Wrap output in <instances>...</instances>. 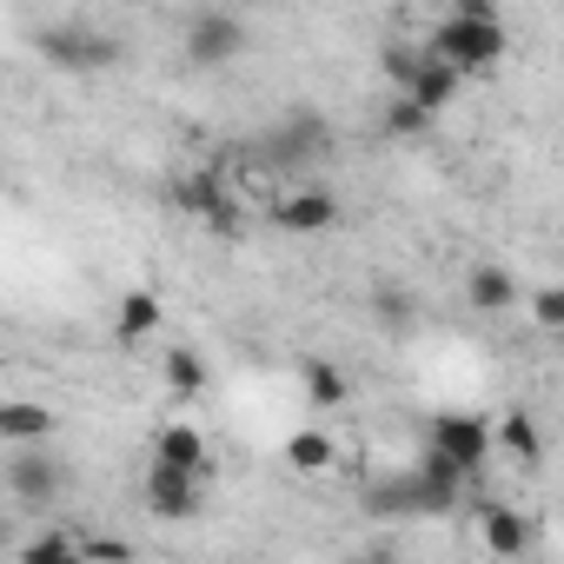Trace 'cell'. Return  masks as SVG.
<instances>
[{
  "label": "cell",
  "mask_w": 564,
  "mask_h": 564,
  "mask_svg": "<svg viewBox=\"0 0 564 564\" xmlns=\"http://www.w3.org/2000/svg\"><path fill=\"white\" fill-rule=\"evenodd\" d=\"M524 306H531V319L544 326V333H557L564 326V286H531V293H518Z\"/></svg>",
  "instance_id": "23"
},
{
  "label": "cell",
  "mask_w": 564,
  "mask_h": 564,
  "mask_svg": "<svg viewBox=\"0 0 564 564\" xmlns=\"http://www.w3.org/2000/svg\"><path fill=\"white\" fill-rule=\"evenodd\" d=\"M34 47H41V61H47L54 74H107V67H120V54H127L107 28H87V21H47V28L34 34Z\"/></svg>",
  "instance_id": "3"
},
{
  "label": "cell",
  "mask_w": 564,
  "mask_h": 564,
  "mask_svg": "<svg viewBox=\"0 0 564 564\" xmlns=\"http://www.w3.org/2000/svg\"><path fill=\"white\" fill-rule=\"evenodd\" d=\"M80 557H133L127 538H80Z\"/></svg>",
  "instance_id": "24"
},
{
  "label": "cell",
  "mask_w": 564,
  "mask_h": 564,
  "mask_svg": "<svg viewBox=\"0 0 564 564\" xmlns=\"http://www.w3.org/2000/svg\"><path fill=\"white\" fill-rule=\"evenodd\" d=\"M14 544H21V538H14V524L0 518V557H14Z\"/></svg>",
  "instance_id": "25"
},
{
  "label": "cell",
  "mask_w": 564,
  "mask_h": 564,
  "mask_svg": "<svg viewBox=\"0 0 564 564\" xmlns=\"http://www.w3.org/2000/svg\"><path fill=\"white\" fill-rule=\"evenodd\" d=\"M272 226L293 232V239L333 232V226H339V199H333L326 186H286V193H272Z\"/></svg>",
  "instance_id": "9"
},
{
  "label": "cell",
  "mask_w": 564,
  "mask_h": 564,
  "mask_svg": "<svg viewBox=\"0 0 564 564\" xmlns=\"http://www.w3.org/2000/svg\"><path fill=\"white\" fill-rule=\"evenodd\" d=\"M173 206L193 213V219H206L219 239L246 232V206H239V193L226 186L219 166H193V173H180V180H173Z\"/></svg>",
  "instance_id": "5"
},
{
  "label": "cell",
  "mask_w": 564,
  "mask_h": 564,
  "mask_svg": "<svg viewBox=\"0 0 564 564\" xmlns=\"http://www.w3.org/2000/svg\"><path fill=\"white\" fill-rule=\"evenodd\" d=\"M140 505H147L160 524H193V518L206 511V485H199V471H186V465L147 458V478H140Z\"/></svg>",
  "instance_id": "6"
},
{
  "label": "cell",
  "mask_w": 564,
  "mask_h": 564,
  "mask_svg": "<svg viewBox=\"0 0 564 564\" xmlns=\"http://www.w3.org/2000/svg\"><path fill=\"white\" fill-rule=\"evenodd\" d=\"M465 485H471V478H458L445 458L419 452L405 471L372 478V485L359 491V505H366L372 518H458V511H465Z\"/></svg>",
  "instance_id": "1"
},
{
  "label": "cell",
  "mask_w": 564,
  "mask_h": 564,
  "mask_svg": "<svg viewBox=\"0 0 564 564\" xmlns=\"http://www.w3.org/2000/svg\"><path fill=\"white\" fill-rule=\"evenodd\" d=\"M432 127H438V113H425V107L405 100V94H399L392 113H386V133H392V140H432Z\"/></svg>",
  "instance_id": "21"
},
{
  "label": "cell",
  "mask_w": 564,
  "mask_h": 564,
  "mask_svg": "<svg viewBox=\"0 0 564 564\" xmlns=\"http://www.w3.org/2000/svg\"><path fill=\"white\" fill-rule=\"evenodd\" d=\"M465 306L471 313H511L518 306V279H511V265H471V279H465Z\"/></svg>",
  "instance_id": "14"
},
{
  "label": "cell",
  "mask_w": 564,
  "mask_h": 564,
  "mask_svg": "<svg viewBox=\"0 0 564 564\" xmlns=\"http://www.w3.org/2000/svg\"><path fill=\"white\" fill-rule=\"evenodd\" d=\"M153 458H166V465H186V471H199V478H206V458H213V445H206V432H199L193 419H173V425H160V432H153Z\"/></svg>",
  "instance_id": "13"
},
{
  "label": "cell",
  "mask_w": 564,
  "mask_h": 564,
  "mask_svg": "<svg viewBox=\"0 0 564 564\" xmlns=\"http://www.w3.org/2000/svg\"><path fill=\"white\" fill-rule=\"evenodd\" d=\"M425 54L452 61V67L471 80V74H491V67L511 54V34H505L498 8H491V14H465V8H452V14L425 34Z\"/></svg>",
  "instance_id": "2"
},
{
  "label": "cell",
  "mask_w": 564,
  "mask_h": 564,
  "mask_svg": "<svg viewBox=\"0 0 564 564\" xmlns=\"http://www.w3.org/2000/svg\"><path fill=\"white\" fill-rule=\"evenodd\" d=\"M0 485H8L14 511H54L74 485V471L47 452V445H14V458L0 465Z\"/></svg>",
  "instance_id": "4"
},
{
  "label": "cell",
  "mask_w": 564,
  "mask_h": 564,
  "mask_svg": "<svg viewBox=\"0 0 564 564\" xmlns=\"http://www.w3.org/2000/svg\"><path fill=\"white\" fill-rule=\"evenodd\" d=\"M452 8H465V14H491V0H452Z\"/></svg>",
  "instance_id": "26"
},
{
  "label": "cell",
  "mask_w": 564,
  "mask_h": 564,
  "mask_svg": "<svg viewBox=\"0 0 564 564\" xmlns=\"http://www.w3.org/2000/svg\"><path fill=\"white\" fill-rule=\"evenodd\" d=\"M206 379H213V372H206V359H199L193 346H173V352H166V392H173V399H199Z\"/></svg>",
  "instance_id": "18"
},
{
  "label": "cell",
  "mask_w": 564,
  "mask_h": 564,
  "mask_svg": "<svg viewBox=\"0 0 564 564\" xmlns=\"http://www.w3.org/2000/svg\"><path fill=\"white\" fill-rule=\"evenodd\" d=\"M246 47H252V28L232 8H199L186 21V61L193 67H232Z\"/></svg>",
  "instance_id": "8"
},
{
  "label": "cell",
  "mask_w": 564,
  "mask_h": 564,
  "mask_svg": "<svg viewBox=\"0 0 564 564\" xmlns=\"http://www.w3.org/2000/svg\"><path fill=\"white\" fill-rule=\"evenodd\" d=\"M14 557L21 564H74L80 557V538L74 531H34V538L14 544Z\"/></svg>",
  "instance_id": "20"
},
{
  "label": "cell",
  "mask_w": 564,
  "mask_h": 564,
  "mask_svg": "<svg viewBox=\"0 0 564 564\" xmlns=\"http://www.w3.org/2000/svg\"><path fill=\"white\" fill-rule=\"evenodd\" d=\"M333 458H339V445H333L326 432H313V425L286 438V465H293V471H306V478H313V471H333Z\"/></svg>",
  "instance_id": "19"
},
{
  "label": "cell",
  "mask_w": 564,
  "mask_h": 564,
  "mask_svg": "<svg viewBox=\"0 0 564 564\" xmlns=\"http://www.w3.org/2000/svg\"><path fill=\"white\" fill-rule=\"evenodd\" d=\"M272 166H300V160H313V153H326V127L306 113V120H286L279 133H265V147H259Z\"/></svg>",
  "instance_id": "12"
},
{
  "label": "cell",
  "mask_w": 564,
  "mask_h": 564,
  "mask_svg": "<svg viewBox=\"0 0 564 564\" xmlns=\"http://www.w3.org/2000/svg\"><path fill=\"white\" fill-rule=\"evenodd\" d=\"M54 405L41 399H0V445H47L54 438Z\"/></svg>",
  "instance_id": "11"
},
{
  "label": "cell",
  "mask_w": 564,
  "mask_h": 564,
  "mask_svg": "<svg viewBox=\"0 0 564 564\" xmlns=\"http://www.w3.org/2000/svg\"><path fill=\"white\" fill-rule=\"evenodd\" d=\"M478 544L491 551V557H524L531 551V518L524 511H511V505H478Z\"/></svg>",
  "instance_id": "10"
},
{
  "label": "cell",
  "mask_w": 564,
  "mask_h": 564,
  "mask_svg": "<svg viewBox=\"0 0 564 564\" xmlns=\"http://www.w3.org/2000/svg\"><path fill=\"white\" fill-rule=\"evenodd\" d=\"M372 319H379L386 333H412L419 313H412V300H405L399 286H379V293H372Z\"/></svg>",
  "instance_id": "22"
},
{
  "label": "cell",
  "mask_w": 564,
  "mask_h": 564,
  "mask_svg": "<svg viewBox=\"0 0 564 564\" xmlns=\"http://www.w3.org/2000/svg\"><path fill=\"white\" fill-rule=\"evenodd\" d=\"M491 452H505L511 465H538V458H544L538 419H531V412H505V419H498V432H491Z\"/></svg>",
  "instance_id": "16"
},
{
  "label": "cell",
  "mask_w": 564,
  "mask_h": 564,
  "mask_svg": "<svg viewBox=\"0 0 564 564\" xmlns=\"http://www.w3.org/2000/svg\"><path fill=\"white\" fill-rule=\"evenodd\" d=\"M153 333H160V293H147V286L120 293V313H113V339H120V346H140V339H153Z\"/></svg>",
  "instance_id": "15"
},
{
  "label": "cell",
  "mask_w": 564,
  "mask_h": 564,
  "mask_svg": "<svg viewBox=\"0 0 564 564\" xmlns=\"http://www.w3.org/2000/svg\"><path fill=\"white\" fill-rule=\"evenodd\" d=\"M300 379H306V405H319V412H333V405H346V399H352L346 372H339L333 359H319V352H306V359H300Z\"/></svg>",
  "instance_id": "17"
},
{
  "label": "cell",
  "mask_w": 564,
  "mask_h": 564,
  "mask_svg": "<svg viewBox=\"0 0 564 564\" xmlns=\"http://www.w3.org/2000/svg\"><path fill=\"white\" fill-rule=\"evenodd\" d=\"M425 452H432V458H445L458 478H478V471H485V458H491V425H485V419H471V412H438V419L425 425Z\"/></svg>",
  "instance_id": "7"
}]
</instances>
